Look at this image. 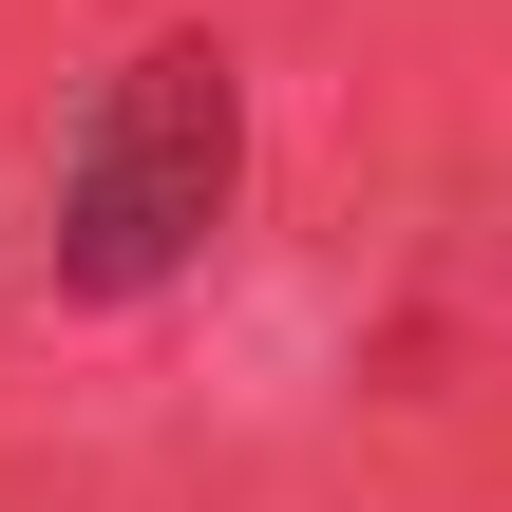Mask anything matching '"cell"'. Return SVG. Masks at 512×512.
I'll return each instance as SVG.
<instances>
[{"label":"cell","instance_id":"1","mask_svg":"<svg viewBox=\"0 0 512 512\" xmlns=\"http://www.w3.org/2000/svg\"><path fill=\"white\" fill-rule=\"evenodd\" d=\"M228 190H247V76H228V38H152V57L76 114V171H57V285H76V304L171 285V266L228 228Z\"/></svg>","mask_w":512,"mask_h":512}]
</instances>
